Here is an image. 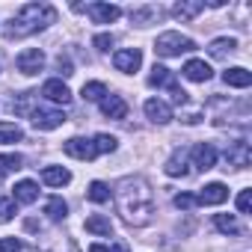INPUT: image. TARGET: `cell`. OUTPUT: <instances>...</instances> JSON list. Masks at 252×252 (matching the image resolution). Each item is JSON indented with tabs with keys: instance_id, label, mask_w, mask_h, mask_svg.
<instances>
[{
	"instance_id": "1",
	"label": "cell",
	"mask_w": 252,
	"mask_h": 252,
	"mask_svg": "<svg viewBox=\"0 0 252 252\" xmlns=\"http://www.w3.org/2000/svg\"><path fill=\"white\" fill-rule=\"evenodd\" d=\"M116 205L131 225H146L155 214V193L143 178H125L116 187Z\"/></svg>"
},
{
	"instance_id": "2",
	"label": "cell",
	"mask_w": 252,
	"mask_h": 252,
	"mask_svg": "<svg viewBox=\"0 0 252 252\" xmlns=\"http://www.w3.org/2000/svg\"><path fill=\"white\" fill-rule=\"evenodd\" d=\"M57 24V9L48 6V3H27L18 9V15L9 21L6 27V36L9 39H21V36H30V33H39L45 27Z\"/></svg>"
},
{
	"instance_id": "3",
	"label": "cell",
	"mask_w": 252,
	"mask_h": 252,
	"mask_svg": "<svg viewBox=\"0 0 252 252\" xmlns=\"http://www.w3.org/2000/svg\"><path fill=\"white\" fill-rule=\"evenodd\" d=\"M190 51H196V42L190 36L175 33V30L160 33L158 42H155V54L158 57H181V54H190Z\"/></svg>"
},
{
	"instance_id": "4",
	"label": "cell",
	"mask_w": 252,
	"mask_h": 252,
	"mask_svg": "<svg viewBox=\"0 0 252 252\" xmlns=\"http://www.w3.org/2000/svg\"><path fill=\"white\" fill-rule=\"evenodd\" d=\"M15 65H18L21 74L33 77V74L42 71V65H45V54H42L39 48H27V51H21V54L15 57Z\"/></svg>"
},
{
	"instance_id": "5",
	"label": "cell",
	"mask_w": 252,
	"mask_h": 252,
	"mask_svg": "<svg viewBox=\"0 0 252 252\" xmlns=\"http://www.w3.org/2000/svg\"><path fill=\"white\" fill-rule=\"evenodd\" d=\"M63 152L68 158H77V160H95L98 152H95V143L92 140H83V137H71L63 143Z\"/></svg>"
},
{
	"instance_id": "6",
	"label": "cell",
	"mask_w": 252,
	"mask_h": 252,
	"mask_svg": "<svg viewBox=\"0 0 252 252\" xmlns=\"http://www.w3.org/2000/svg\"><path fill=\"white\" fill-rule=\"evenodd\" d=\"M113 65L125 74H134L140 65H143V51L140 48H125V51H116L113 57Z\"/></svg>"
},
{
	"instance_id": "7",
	"label": "cell",
	"mask_w": 252,
	"mask_h": 252,
	"mask_svg": "<svg viewBox=\"0 0 252 252\" xmlns=\"http://www.w3.org/2000/svg\"><path fill=\"white\" fill-rule=\"evenodd\" d=\"M33 125L39 131H54V128H60V125L65 122V113L63 110H45V107H36L33 113Z\"/></svg>"
},
{
	"instance_id": "8",
	"label": "cell",
	"mask_w": 252,
	"mask_h": 252,
	"mask_svg": "<svg viewBox=\"0 0 252 252\" xmlns=\"http://www.w3.org/2000/svg\"><path fill=\"white\" fill-rule=\"evenodd\" d=\"M190 158H193V166H196V169L208 172V169H214V163H217V149L208 146V143H199V146L190 149Z\"/></svg>"
},
{
	"instance_id": "9",
	"label": "cell",
	"mask_w": 252,
	"mask_h": 252,
	"mask_svg": "<svg viewBox=\"0 0 252 252\" xmlns=\"http://www.w3.org/2000/svg\"><path fill=\"white\" fill-rule=\"evenodd\" d=\"M225 199H228V187H225V184H220V181L205 184V187L199 190V196H196V202H199V205H222Z\"/></svg>"
},
{
	"instance_id": "10",
	"label": "cell",
	"mask_w": 252,
	"mask_h": 252,
	"mask_svg": "<svg viewBox=\"0 0 252 252\" xmlns=\"http://www.w3.org/2000/svg\"><path fill=\"white\" fill-rule=\"evenodd\" d=\"M86 9H89V15H92L95 24H113V21L122 15V9L113 6V3H89Z\"/></svg>"
},
{
	"instance_id": "11",
	"label": "cell",
	"mask_w": 252,
	"mask_h": 252,
	"mask_svg": "<svg viewBox=\"0 0 252 252\" xmlns=\"http://www.w3.org/2000/svg\"><path fill=\"white\" fill-rule=\"evenodd\" d=\"M146 116H149L155 125H166V122L172 119V107H169L166 101H160V98H149V101H146Z\"/></svg>"
},
{
	"instance_id": "12",
	"label": "cell",
	"mask_w": 252,
	"mask_h": 252,
	"mask_svg": "<svg viewBox=\"0 0 252 252\" xmlns=\"http://www.w3.org/2000/svg\"><path fill=\"white\" fill-rule=\"evenodd\" d=\"M101 113L107 119H125L128 116V104H125L122 95H104L101 98Z\"/></svg>"
},
{
	"instance_id": "13",
	"label": "cell",
	"mask_w": 252,
	"mask_h": 252,
	"mask_svg": "<svg viewBox=\"0 0 252 252\" xmlns=\"http://www.w3.org/2000/svg\"><path fill=\"white\" fill-rule=\"evenodd\" d=\"M184 77L193 80V83H205V80L214 77V68H211L205 60H190V63L184 65Z\"/></svg>"
},
{
	"instance_id": "14",
	"label": "cell",
	"mask_w": 252,
	"mask_h": 252,
	"mask_svg": "<svg viewBox=\"0 0 252 252\" xmlns=\"http://www.w3.org/2000/svg\"><path fill=\"white\" fill-rule=\"evenodd\" d=\"M42 95H45L48 101H54V104H68V101H71V92H68V86H65L63 80H48V83L42 86Z\"/></svg>"
},
{
	"instance_id": "15",
	"label": "cell",
	"mask_w": 252,
	"mask_h": 252,
	"mask_svg": "<svg viewBox=\"0 0 252 252\" xmlns=\"http://www.w3.org/2000/svg\"><path fill=\"white\" fill-rule=\"evenodd\" d=\"M12 199L21 202V205H33V202L39 199V187H36V181H18V184L12 187Z\"/></svg>"
},
{
	"instance_id": "16",
	"label": "cell",
	"mask_w": 252,
	"mask_h": 252,
	"mask_svg": "<svg viewBox=\"0 0 252 252\" xmlns=\"http://www.w3.org/2000/svg\"><path fill=\"white\" fill-rule=\"evenodd\" d=\"M42 181H45L48 187H65V184L71 181V172L63 169V166H45V169H42Z\"/></svg>"
},
{
	"instance_id": "17",
	"label": "cell",
	"mask_w": 252,
	"mask_h": 252,
	"mask_svg": "<svg viewBox=\"0 0 252 252\" xmlns=\"http://www.w3.org/2000/svg\"><path fill=\"white\" fill-rule=\"evenodd\" d=\"M222 80H225V86H234V89H246V86L252 83V74H249L246 68H240V65H234V68H228V71H222Z\"/></svg>"
},
{
	"instance_id": "18",
	"label": "cell",
	"mask_w": 252,
	"mask_h": 252,
	"mask_svg": "<svg viewBox=\"0 0 252 252\" xmlns=\"http://www.w3.org/2000/svg\"><path fill=\"white\" fill-rule=\"evenodd\" d=\"M225 160H228L231 166H237V169L249 166V146H246V143H231L228 152H225Z\"/></svg>"
},
{
	"instance_id": "19",
	"label": "cell",
	"mask_w": 252,
	"mask_h": 252,
	"mask_svg": "<svg viewBox=\"0 0 252 252\" xmlns=\"http://www.w3.org/2000/svg\"><path fill=\"white\" fill-rule=\"evenodd\" d=\"M234 51H237V39H228V36L214 39L211 48H208V54H211L214 60H222V57H228V54H234Z\"/></svg>"
},
{
	"instance_id": "20",
	"label": "cell",
	"mask_w": 252,
	"mask_h": 252,
	"mask_svg": "<svg viewBox=\"0 0 252 252\" xmlns=\"http://www.w3.org/2000/svg\"><path fill=\"white\" fill-rule=\"evenodd\" d=\"M202 9H205L202 0H193V3H184V0H181V3H175V6H172V15H175L178 21H190V18H196Z\"/></svg>"
},
{
	"instance_id": "21",
	"label": "cell",
	"mask_w": 252,
	"mask_h": 252,
	"mask_svg": "<svg viewBox=\"0 0 252 252\" xmlns=\"http://www.w3.org/2000/svg\"><path fill=\"white\" fill-rule=\"evenodd\" d=\"M86 231H92V234H104V237H110V234H113V222H110L107 217H101V214H92V217L86 220Z\"/></svg>"
},
{
	"instance_id": "22",
	"label": "cell",
	"mask_w": 252,
	"mask_h": 252,
	"mask_svg": "<svg viewBox=\"0 0 252 252\" xmlns=\"http://www.w3.org/2000/svg\"><path fill=\"white\" fill-rule=\"evenodd\" d=\"M24 169V158L21 155H0V181H3L9 172Z\"/></svg>"
},
{
	"instance_id": "23",
	"label": "cell",
	"mask_w": 252,
	"mask_h": 252,
	"mask_svg": "<svg viewBox=\"0 0 252 252\" xmlns=\"http://www.w3.org/2000/svg\"><path fill=\"white\" fill-rule=\"evenodd\" d=\"M24 134L15 122H0V146H9V143H18Z\"/></svg>"
},
{
	"instance_id": "24",
	"label": "cell",
	"mask_w": 252,
	"mask_h": 252,
	"mask_svg": "<svg viewBox=\"0 0 252 252\" xmlns=\"http://www.w3.org/2000/svg\"><path fill=\"white\" fill-rule=\"evenodd\" d=\"M160 15H163V9H160V6L131 9V21H134V24H149V21H155V18H160Z\"/></svg>"
},
{
	"instance_id": "25",
	"label": "cell",
	"mask_w": 252,
	"mask_h": 252,
	"mask_svg": "<svg viewBox=\"0 0 252 252\" xmlns=\"http://www.w3.org/2000/svg\"><path fill=\"white\" fill-rule=\"evenodd\" d=\"M214 225H217L222 234H240V222H237V217H231V214H217V217H214Z\"/></svg>"
},
{
	"instance_id": "26",
	"label": "cell",
	"mask_w": 252,
	"mask_h": 252,
	"mask_svg": "<svg viewBox=\"0 0 252 252\" xmlns=\"http://www.w3.org/2000/svg\"><path fill=\"white\" fill-rule=\"evenodd\" d=\"M45 214H48L54 222H60V220H65V214H68V205H65L60 196H54V199H48V205H45Z\"/></svg>"
},
{
	"instance_id": "27",
	"label": "cell",
	"mask_w": 252,
	"mask_h": 252,
	"mask_svg": "<svg viewBox=\"0 0 252 252\" xmlns=\"http://www.w3.org/2000/svg\"><path fill=\"white\" fill-rule=\"evenodd\" d=\"M80 95H83V101H101V98L107 95V86H104L101 80H92V83H83Z\"/></svg>"
},
{
	"instance_id": "28",
	"label": "cell",
	"mask_w": 252,
	"mask_h": 252,
	"mask_svg": "<svg viewBox=\"0 0 252 252\" xmlns=\"http://www.w3.org/2000/svg\"><path fill=\"white\" fill-rule=\"evenodd\" d=\"M86 196H89V202L104 205V202L110 199V187H107L104 181H92V184H89V190H86Z\"/></svg>"
},
{
	"instance_id": "29",
	"label": "cell",
	"mask_w": 252,
	"mask_h": 252,
	"mask_svg": "<svg viewBox=\"0 0 252 252\" xmlns=\"http://www.w3.org/2000/svg\"><path fill=\"white\" fill-rule=\"evenodd\" d=\"M166 175H172V178H184L187 175V166H184V155L181 152H175L172 158H169V163H166Z\"/></svg>"
},
{
	"instance_id": "30",
	"label": "cell",
	"mask_w": 252,
	"mask_h": 252,
	"mask_svg": "<svg viewBox=\"0 0 252 252\" xmlns=\"http://www.w3.org/2000/svg\"><path fill=\"white\" fill-rule=\"evenodd\" d=\"M95 152L98 155H107V152H116V137H110V134H98L95 140Z\"/></svg>"
},
{
	"instance_id": "31",
	"label": "cell",
	"mask_w": 252,
	"mask_h": 252,
	"mask_svg": "<svg viewBox=\"0 0 252 252\" xmlns=\"http://www.w3.org/2000/svg\"><path fill=\"white\" fill-rule=\"evenodd\" d=\"M172 202H175V208H181V211H193V208L199 205L193 193H178V196H175Z\"/></svg>"
},
{
	"instance_id": "32",
	"label": "cell",
	"mask_w": 252,
	"mask_h": 252,
	"mask_svg": "<svg viewBox=\"0 0 252 252\" xmlns=\"http://www.w3.org/2000/svg\"><path fill=\"white\" fill-rule=\"evenodd\" d=\"M12 217H15V199H3L0 202V225L9 222Z\"/></svg>"
},
{
	"instance_id": "33",
	"label": "cell",
	"mask_w": 252,
	"mask_h": 252,
	"mask_svg": "<svg viewBox=\"0 0 252 252\" xmlns=\"http://www.w3.org/2000/svg\"><path fill=\"white\" fill-rule=\"evenodd\" d=\"M92 45H95L98 51H110V48H113V36H110V33H98V36L92 39Z\"/></svg>"
},
{
	"instance_id": "34",
	"label": "cell",
	"mask_w": 252,
	"mask_h": 252,
	"mask_svg": "<svg viewBox=\"0 0 252 252\" xmlns=\"http://www.w3.org/2000/svg\"><path fill=\"white\" fill-rule=\"evenodd\" d=\"M18 249H21L18 237H3V240H0V252H18Z\"/></svg>"
},
{
	"instance_id": "35",
	"label": "cell",
	"mask_w": 252,
	"mask_h": 252,
	"mask_svg": "<svg viewBox=\"0 0 252 252\" xmlns=\"http://www.w3.org/2000/svg\"><path fill=\"white\" fill-rule=\"evenodd\" d=\"M237 211H240V214H249V190H240V196H237Z\"/></svg>"
},
{
	"instance_id": "36",
	"label": "cell",
	"mask_w": 252,
	"mask_h": 252,
	"mask_svg": "<svg viewBox=\"0 0 252 252\" xmlns=\"http://www.w3.org/2000/svg\"><path fill=\"white\" fill-rule=\"evenodd\" d=\"M57 68H60V74H65V77H71V74H74V71H71V63H68L65 57H60V60H57Z\"/></svg>"
},
{
	"instance_id": "37",
	"label": "cell",
	"mask_w": 252,
	"mask_h": 252,
	"mask_svg": "<svg viewBox=\"0 0 252 252\" xmlns=\"http://www.w3.org/2000/svg\"><path fill=\"white\" fill-rule=\"evenodd\" d=\"M89 252H110V249H107V246H101V243H92V246H89Z\"/></svg>"
}]
</instances>
